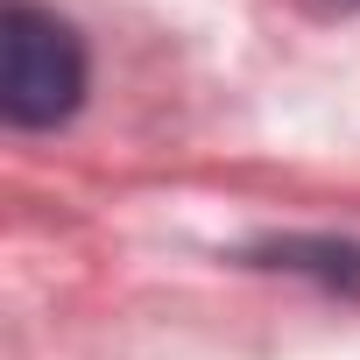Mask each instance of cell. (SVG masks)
I'll return each mask as SVG.
<instances>
[{"instance_id": "6da1fadb", "label": "cell", "mask_w": 360, "mask_h": 360, "mask_svg": "<svg viewBox=\"0 0 360 360\" xmlns=\"http://www.w3.org/2000/svg\"><path fill=\"white\" fill-rule=\"evenodd\" d=\"M78 99H85L78 36L29 0H8L0 8V113L15 127H57L78 113Z\"/></svg>"}]
</instances>
